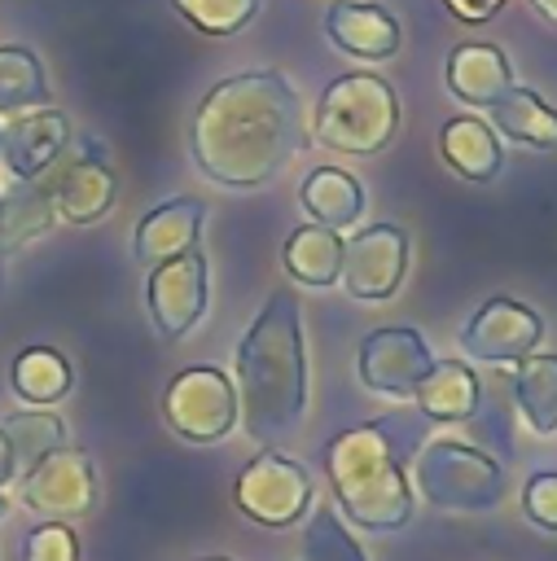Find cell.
Returning <instances> with one entry per match:
<instances>
[{
	"mask_svg": "<svg viewBox=\"0 0 557 561\" xmlns=\"http://www.w3.org/2000/svg\"><path fill=\"white\" fill-rule=\"evenodd\" d=\"M303 145V101L281 70H241L219 79L189 123L197 171L224 188L268 184Z\"/></svg>",
	"mask_w": 557,
	"mask_h": 561,
	"instance_id": "cell-1",
	"label": "cell"
},
{
	"mask_svg": "<svg viewBox=\"0 0 557 561\" xmlns=\"http://www.w3.org/2000/svg\"><path fill=\"white\" fill-rule=\"evenodd\" d=\"M237 412L254 443H285L307 412V342L294 289L268 294L237 342Z\"/></svg>",
	"mask_w": 557,
	"mask_h": 561,
	"instance_id": "cell-2",
	"label": "cell"
},
{
	"mask_svg": "<svg viewBox=\"0 0 557 561\" xmlns=\"http://www.w3.org/2000/svg\"><path fill=\"white\" fill-rule=\"evenodd\" d=\"M325 473L338 513L364 530H399L412 517V482L390 425H355L325 443Z\"/></svg>",
	"mask_w": 557,
	"mask_h": 561,
	"instance_id": "cell-3",
	"label": "cell"
},
{
	"mask_svg": "<svg viewBox=\"0 0 557 561\" xmlns=\"http://www.w3.org/2000/svg\"><path fill=\"white\" fill-rule=\"evenodd\" d=\"M395 131H399V96L382 75H368V70L338 75L320 92L311 114L316 145L351 158L382 153L395 140Z\"/></svg>",
	"mask_w": 557,
	"mask_h": 561,
	"instance_id": "cell-4",
	"label": "cell"
},
{
	"mask_svg": "<svg viewBox=\"0 0 557 561\" xmlns=\"http://www.w3.org/2000/svg\"><path fill=\"white\" fill-rule=\"evenodd\" d=\"M412 495L443 513H491L504 500V469L461 438H425L408 469Z\"/></svg>",
	"mask_w": 557,
	"mask_h": 561,
	"instance_id": "cell-5",
	"label": "cell"
},
{
	"mask_svg": "<svg viewBox=\"0 0 557 561\" xmlns=\"http://www.w3.org/2000/svg\"><path fill=\"white\" fill-rule=\"evenodd\" d=\"M232 500L254 526L285 530V526H298L311 508V473L303 460H294L276 447H263L237 473Z\"/></svg>",
	"mask_w": 557,
	"mask_h": 561,
	"instance_id": "cell-6",
	"label": "cell"
},
{
	"mask_svg": "<svg viewBox=\"0 0 557 561\" xmlns=\"http://www.w3.org/2000/svg\"><path fill=\"white\" fill-rule=\"evenodd\" d=\"M162 416L184 443H219L241 425L237 386L215 364H193L175 373L162 390Z\"/></svg>",
	"mask_w": 557,
	"mask_h": 561,
	"instance_id": "cell-7",
	"label": "cell"
},
{
	"mask_svg": "<svg viewBox=\"0 0 557 561\" xmlns=\"http://www.w3.org/2000/svg\"><path fill=\"white\" fill-rule=\"evenodd\" d=\"M145 298H149V320H154L158 337L180 342L184 333H193L202 324V316H206V302H211L206 254L193 245V250H184V254H175L167 263H154Z\"/></svg>",
	"mask_w": 557,
	"mask_h": 561,
	"instance_id": "cell-8",
	"label": "cell"
},
{
	"mask_svg": "<svg viewBox=\"0 0 557 561\" xmlns=\"http://www.w3.org/2000/svg\"><path fill=\"white\" fill-rule=\"evenodd\" d=\"M18 500L48 522L83 517L96 504V469H92L88 451H79V447L48 451L26 478H18Z\"/></svg>",
	"mask_w": 557,
	"mask_h": 561,
	"instance_id": "cell-9",
	"label": "cell"
},
{
	"mask_svg": "<svg viewBox=\"0 0 557 561\" xmlns=\"http://www.w3.org/2000/svg\"><path fill=\"white\" fill-rule=\"evenodd\" d=\"M355 368H360V381L373 394L412 399L421 377L434 368V355H430V346H425V337L417 329L386 324V329H373V333L360 337Z\"/></svg>",
	"mask_w": 557,
	"mask_h": 561,
	"instance_id": "cell-10",
	"label": "cell"
},
{
	"mask_svg": "<svg viewBox=\"0 0 557 561\" xmlns=\"http://www.w3.org/2000/svg\"><path fill=\"white\" fill-rule=\"evenodd\" d=\"M48 175H53L57 219L88 228V224H101L110 215L114 193H118V180H114V167L105 162L101 145H92V140L75 145L70 140V149L48 167Z\"/></svg>",
	"mask_w": 557,
	"mask_h": 561,
	"instance_id": "cell-11",
	"label": "cell"
},
{
	"mask_svg": "<svg viewBox=\"0 0 557 561\" xmlns=\"http://www.w3.org/2000/svg\"><path fill=\"white\" fill-rule=\"evenodd\" d=\"M408 272V232L395 224L360 228L342 245V285L360 302H382L403 285Z\"/></svg>",
	"mask_w": 557,
	"mask_h": 561,
	"instance_id": "cell-12",
	"label": "cell"
},
{
	"mask_svg": "<svg viewBox=\"0 0 557 561\" xmlns=\"http://www.w3.org/2000/svg\"><path fill=\"white\" fill-rule=\"evenodd\" d=\"M544 320L518 298H487L461 329V351L482 364H518L539 351Z\"/></svg>",
	"mask_w": 557,
	"mask_h": 561,
	"instance_id": "cell-13",
	"label": "cell"
},
{
	"mask_svg": "<svg viewBox=\"0 0 557 561\" xmlns=\"http://www.w3.org/2000/svg\"><path fill=\"white\" fill-rule=\"evenodd\" d=\"M70 118L53 105H39V110H26V114H13V123H4V136H0V162L13 180H35L44 175L66 149H70Z\"/></svg>",
	"mask_w": 557,
	"mask_h": 561,
	"instance_id": "cell-14",
	"label": "cell"
},
{
	"mask_svg": "<svg viewBox=\"0 0 557 561\" xmlns=\"http://www.w3.org/2000/svg\"><path fill=\"white\" fill-rule=\"evenodd\" d=\"M325 35L360 61H386L399 53V22L390 18V9L368 0H333L325 9Z\"/></svg>",
	"mask_w": 557,
	"mask_h": 561,
	"instance_id": "cell-15",
	"label": "cell"
},
{
	"mask_svg": "<svg viewBox=\"0 0 557 561\" xmlns=\"http://www.w3.org/2000/svg\"><path fill=\"white\" fill-rule=\"evenodd\" d=\"M202 219H206V206L197 197H171V202H158L140 224H136V259L140 263H167L184 250L197 245V232H202Z\"/></svg>",
	"mask_w": 557,
	"mask_h": 561,
	"instance_id": "cell-16",
	"label": "cell"
},
{
	"mask_svg": "<svg viewBox=\"0 0 557 561\" xmlns=\"http://www.w3.org/2000/svg\"><path fill=\"white\" fill-rule=\"evenodd\" d=\"M447 88L456 101L491 110L513 88V66L496 44H456L447 57Z\"/></svg>",
	"mask_w": 557,
	"mask_h": 561,
	"instance_id": "cell-17",
	"label": "cell"
},
{
	"mask_svg": "<svg viewBox=\"0 0 557 561\" xmlns=\"http://www.w3.org/2000/svg\"><path fill=\"white\" fill-rule=\"evenodd\" d=\"M412 403L421 408L425 421H439V425H456V421H469L482 403V381L478 373L465 364V359H434V368L421 377Z\"/></svg>",
	"mask_w": 557,
	"mask_h": 561,
	"instance_id": "cell-18",
	"label": "cell"
},
{
	"mask_svg": "<svg viewBox=\"0 0 557 561\" xmlns=\"http://www.w3.org/2000/svg\"><path fill=\"white\" fill-rule=\"evenodd\" d=\"M57 224V202H53V175H35V180H13L9 193H0V250L13 254L31 241H39L44 232H53Z\"/></svg>",
	"mask_w": 557,
	"mask_h": 561,
	"instance_id": "cell-19",
	"label": "cell"
},
{
	"mask_svg": "<svg viewBox=\"0 0 557 561\" xmlns=\"http://www.w3.org/2000/svg\"><path fill=\"white\" fill-rule=\"evenodd\" d=\"M439 153H443V162H447L456 175H465V180H474V184L496 180L500 167H504L500 136H496L491 123H482L478 114H456V118H447L443 131H439Z\"/></svg>",
	"mask_w": 557,
	"mask_h": 561,
	"instance_id": "cell-20",
	"label": "cell"
},
{
	"mask_svg": "<svg viewBox=\"0 0 557 561\" xmlns=\"http://www.w3.org/2000/svg\"><path fill=\"white\" fill-rule=\"evenodd\" d=\"M298 202L311 215V224L333 228V232L360 224V215H364V188L342 167H316V171H307V180L298 188Z\"/></svg>",
	"mask_w": 557,
	"mask_h": 561,
	"instance_id": "cell-21",
	"label": "cell"
},
{
	"mask_svg": "<svg viewBox=\"0 0 557 561\" xmlns=\"http://www.w3.org/2000/svg\"><path fill=\"white\" fill-rule=\"evenodd\" d=\"M509 386H513V403H518L522 421L531 425V434L553 438L557 434V355L531 351L526 359L513 364Z\"/></svg>",
	"mask_w": 557,
	"mask_h": 561,
	"instance_id": "cell-22",
	"label": "cell"
},
{
	"mask_svg": "<svg viewBox=\"0 0 557 561\" xmlns=\"http://www.w3.org/2000/svg\"><path fill=\"white\" fill-rule=\"evenodd\" d=\"M487 114H491V131L496 136H509V140L531 145V149H544V153L557 149V110L539 92L513 83Z\"/></svg>",
	"mask_w": 557,
	"mask_h": 561,
	"instance_id": "cell-23",
	"label": "cell"
},
{
	"mask_svg": "<svg viewBox=\"0 0 557 561\" xmlns=\"http://www.w3.org/2000/svg\"><path fill=\"white\" fill-rule=\"evenodd\" d=\"M342 232L333 228H320V224H303L285 237L281 245V263L285 272L298 280V285H311V289H325L342 276Z\"/></svg>",
	"mask_w": 557,
	"mask_h": 561,
	"instance_id": "cell-24",
	"label": "cell"
},
{
	"mask_svg": "<svg viewBox=\"0 0 557 561\" xmlns=\"http://www.w3.org/2000/svg\"><path fill=\"white\" fill-rule=\"evenodd\" d=\"M9 381H13V394L26 399L31 408H53V403H61V399L70 394L75 368H70V359H66L61 351H53V346H26V351L13 359Z\"/></svg>",
	"mask_w": 557,
	"mask_h": 561,
	"instance_id": "cell-25",
	"label": "cell"
},
{
	"mask_svg": "<svg viewBox=\"0 0 557 561\" xmlns=\"http://www.w3.org/2000/svg\"><path fill=\"white\" fill-rule=\"evenodd\" d=\"M4 438H9V451H13V473L26 478L48 451L66 447V421L53 412V408H18L0 421Z\"/></svg>",
	"mask_w": 557,
	"mask_h": 561,
	"instance_id": "cell-26",
	"label": "cell"
},
{
	"mask_svg": "<svg viewBox=\"0 0 557 561\" xmlns=\"http://www.w3.org/2000/svg\"><path fill=\"white\" fill-rule=\"evenodd\" d=\"M48 105V79L31 48L0 44V114H26Z\"/></svg>",
	"mask_w": 557,
	"mask_h": 561,
	"instance_id": "cell-27",
	"label": "cell"
},
{
	"mask_svg": "<svg viewBox=\"0 0 557 561\" xmlns=\"http://www.w3.org/2000/svg\"><path fill=\"white\" fill-rule=\"evenodd\" d=\"M303 561H368L355 543V535L342 526L333 508H316L303 526Z\"/></svg>",
	"mask_w": 557,
	"mask_h": 561,
	"instance_id": "cell-28",
	"label": "cell"
},
{
	"mask_svg": "<svg viewBox=\"0 0 557 561\" xmlns=\"http://www.w3.org/2000/svg\"><path fill=\"white\" fill-rule=\"evenodd\" d=\"M171 4L202 35H237L259 13V0H171Z\"/></svg>",
	"mask_w": 557,
	"mask_h": 561,
	"instance_id": "cell-29",
	"label": "cell"
},
{
	"mask_svg": "<svg viewBox=\"0 0 557 561\" xmlns=\"http://www.w3.org/2000/svg\"><path fill=\"white\" fill-rule=\"evenodd\" d=\"M22 561H79V539L66 522H44L22 539Z\"/></svg>",
	"mask_w": 557,
	"mask_h": 561,
	"instance_id": "cell-30",
	"label": "cell"
},
{
	"mask_svg": "<svg viewBox=\"0 0 557 561\" xmlns=\"http://www.w3.org/2000/svg\"><path fill=\"white\" fill-rule=\"evenodd\" d=\"M522 513L539 530H557V469L531 473L522 486Z\"/></svg>",
	"mask_w": 557,
	"mask_h": 561,
	"instance_id": "cell-31",
	"label": "cell"
},
{
	"mask_svg": "<svg viewBox=\"0 0 557 561\" xmlns=\"http://www.w3.org/2000/svg\"><path fill=\"white\" fill-rule=\"evenodd\" d=\"M443 4H447V13H452L456 22L478 26V22H491L509 0H443Z\"/></svg>",
	"mask_w": 557,
	"mask_h": 561,
	"instance_id": "cell-32",
	"label": "cell"
},
{
	"mask_svg": "<svg viewBox=\"0 0 557 561\" xmlns=\"http://www.w3.org/2000/svg\"><path fill=\"white\" fill-rule=\"evenodd\" d=\"M9 482H18V473H13V451H9V438H4V430H0V491H4Z\"/></svg>",
	"mask_w": 557,
	"mask_h": 561,
	"instance_id": "cell-33",
	"label": "cell"
},
{
	"mask_svg": "<svg viewBox=\"0 0 557 561\" xmlns=\"http://www.w3.org/2000/svg\"><path fill=\"white\" fill-rule=\"evenodd\" d=\"M531 4H535V9H539L548 22H557V0H531Z\"/></svg>",
	"mask_w": 557,
	"mask_h": 561,
	"instance_id": "cell-34",
	"label": "cell"
},
{
	"mask_svg": "<svg viewBox=\"0 0 557 561\" xmlns=\"http://www.w3.org/2000/svg\"><path fill=\"white\" fill-rule=\"evenodd\" d=\"M4 513H9V500H4V495H0V517H4Z\"/></svg>",
	"mask_w": 557,
	"mask_h": 561,
	"instance_id": "cell-35",
	"label": "cell"
},
{
	"mask_svg": "<svg viewBox=\"0 0 557 561\" xmlns=\"http://www.w3.org/2000/svg\"><path fill=\"white\" fill-rule=\"evenodd\" d=\"M0 280H4V250H0Z\"/></svg>",
	"mask_w": 557,
	"mask_h": 561,
	"instance_id": "cell-36",
	"label": "cell"
},
{
	"mask_svg": "<svg viewBox=\"0 0 557 561\" xmlns=\"http://www.w3.org/2000/svg\"><path fill=\"white\" fill-rule=\"evenodd\" d=\"M202 561H228V557H202Z\"/></svg>",
	"mask_w": 557,
	"mask_h": 561,
	"instance_id": "cell-37",
	"label": "cell"
},
{
	"mask_svg": "<svg viewBox=\"0 0 557 561\" xmlns=\"http://www.w3.org/2000/svg\"><path fill=\"white\" fill-rule=\"evenodd\" d=\"M0 136H4V127H0Z\"/></svg>",
	"mask_w": 557,
	"mask_h": 561,
	"instance_id": "cell-38",
	"label": "cell"
}]
</instances>
